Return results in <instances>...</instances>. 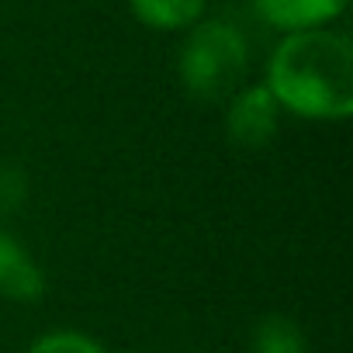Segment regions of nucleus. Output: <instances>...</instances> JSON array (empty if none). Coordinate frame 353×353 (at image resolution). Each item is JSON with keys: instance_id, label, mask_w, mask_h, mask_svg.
<instances>
[{"instance_id": "nucleus-1", "label": "nucleus", "mask_w": 353, "mask_h": 353, "mask_svg": "<svg viewBox=\"0 0 353 353\" xmlns=\"http://www.w3.org/2000/svg\"><path fill=\"white\" fill-rule=\"evenodd\" d=\"M274 101L294 114L339 121L353 111V46L339 32L305 28L291 32L274 59L270 83Z\"/></svg>"}, {"instance_id": "nucleus-5", "label": "nucleus", "mask_w": 353, "mask_h": 353, "mask_svg": "<svg viewBox=\"0 0 353 353\" xmlns=\"http://www.w3.org/2000/svg\"><path fill=\"white\" fill-rule=\"evenodd\" d=\"M260 14L288 32H305V28H322L325 21L339 18L346 0H256Z\"/></svg>"}, {"instance_id": "nucleus-9", "label": "nucleus", "mask_w": 353, "mask_h": 353, "mask_svg": "<svg viewBox=\"0 0 353 353\" xmlns=\"http://www.w3.org/2000/svg\"><path fill=\"white\" fill-rule=\"evenodd\" d=\"M28 198V181H25V173L11 163L0 166V212H14L21 208Z\"/></svg>"}, {"instance_id": "nucleus-8", "label": "nucleus", "mask_w": 353, "mask_h": 353, "mask_svg": "<svg viewBox=\"0 0 353 353\" xmlns=\"http://www.w3.org/2000/svg\"><path fill=\"white\" fill-rule=\"evenodd\" d=\"M28 353H104V350L80 332H49Z\"/></svg>"}, {"instance_id": "nucleus-7", "label": "nucleus", "mask_w": 353, "mask_h": 353, "mask_svg": "<svg viewBox=\"0 0 353 353\" xmlns=\"http://www.w3.org/2000/svg\"><path fill=\"white\" fill-rule=\"evenodd\" d=\"M253 353H308L301 329L284 319V315H270L256 325L253 336Z\"/></svg>"}, {"instance_id": "nucleus-4", "label": "nucleus", "mask_w": 353, "mask_h": 353, "mask_svg": "<svg viewBox=\"0 0 353 353\" xmlns=\"http://www.w3.org/2000/svg\"><path fill=\"white\" fill-rule=\"evenodd\" d=\"M46 291V277L28 250L0 229V294L14 301H39Z\"/></svg>"}, {"instance_id": "nucleus-6", "label": "nucleus", "mask_w": 353, "mask_h": 353, "mask_svg": "<svg viewBox=\"0 0 353 353\" xmlns=\"http://www.w3.org/2000/svg\"><path fill=\"white\" fill-rule=\"evenodd\" d=\"M135 18L159 32L191 28L205 14V0H128Z\"/></svg>"}, {"instance_id": "nucleus-2", "label": "nucleus", "mask_w": 353, "mask_h": 353, "mask_svg": "<svg viewBox=\"0 0 353 353\" xmlns=\"http://www.w3.org/2000/svg\"><path fill=\"white\" fill-rule=\"evenodd\" d=\"M184 87L201 101L229 97L246 73V42L229 21L191 25V35L181 46L176 59Z\"/></svg>"}, {"instance_id": "nucleus-3", "label": "nucleus", "mask_w": 353, "mask_h": 353, "mask_svg": "<svg viewBox=\"0 0 353 353\" xmlns=\"http://www.w3.org/2000/svg\"><path fill=\"white\" fill-rule=\"evenodd\" d=\"M277 118H281V104L274 101V94L267 87H250L236 94L229 104V118H225L229 139L239 149H263L277 135Z\"/></svg>"}]
</instances>
